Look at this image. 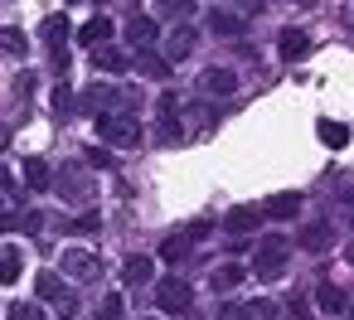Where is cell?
<instances>
[{"mask_svg":"<svg viewBox=\"0 0 354 320\" xmlns=\"http://www.w3.org/2000/svg\"><path fill=\"white\" fill-rule=\"evenodd\" d=\"M296 243H301L306 252H325V247H335V223H306Z\"/></svg>","mask_w":354,"mask_h":320,"instance_id":"7c38bea8","label":"cell"},{"mask_svg":"<svg viewBox=\"0 0 354 320\" xmlns=\"http://www.w3.org/2000/svg\"><path fill=\"white\" fill-rule=\"evenodd\" d=\"M10 320H39V310H30V305H10Z\"/></svg>","mask_w":354,"mask_h":320,"instance_id":"8d00e7d4","label":"cell"},{"mask_svg":"<svg viewBox=\"0 0 354 320\" xmlns=\"http://www.w3.org/2000/svg\"><path fill=\"white\" fill-rule=\"evenodd\" d=\"M257 218H267V209H233L228 214V233H248Z\"/></svg>","mask_w":354,"mask_h":320,"instance_id":"cb8c5ba5","label":"cell"},{"mask_svg":"<svg viewBox=\"0 0 354 320\" xmlns=\"http://www.w3.org/2000/svg\"><path fill=\"white\" fill-rule=\"evenodd\" d=\"M44 44L54 49V68H68V20L64 15L44 20Z\"/></svg>","mask_w":354,"mask_h":320,"instance_id":"52a82bcc","label":"cell"},{"mask_svg":"<svg viewBox=\"0 0 354 320\" xmlns=\"http://www.w3.org/2000/svg\"><path fill=\"white\" fill-rule=\"evenodd\" d=\"M0 276H6V286H10V281L20 276V247H15V243L6 247V267H0Z\"/></svg>","mask_w":354,"mask_h":320,"instance_id":"f546056e","label":"cell"},{"mask_svg":"<svg viewBox=\"0 0 354 320\" xmlns=\"http://www.w3.org/2000/svg\"><path fill=\"white\" fill-rule=\"evenodd\" d=\"M262 6H267V0H233V10H238L243 20H252V15H257Z\"/></svg>","mask_w":354,"mask_h":320,"instance_id":"836d02e7","label":"cell"},{"mask_svg":"<svg viewBox=\"0 0 354 320\" xmlns=\"http://www.w3.org/2000/svg\"><path fill=\"white\" fill-rule=\"evenodd\" d=\"M35 296H39V301H49L59 315H73V310H78V301H73V291L64 286V276H59V272H39V276H35Z\"/></svg>","mask_w":354,"mask_h":320,"instance_id":"3957f363","label":"cell"},{"mask_svg":"<svg viewBox=\"0 0 354 320\" xmlns=\"http://www.w3.org/2000/svg\"><path fill=\"white\" fill-rule=\"evenodd\" d=\"M93 68H97V73H107V78H117V73H127V54H122V49L97 44V49H93Z\"/></svg>","mask_w":354,"mask_h":320,"instance_id":"4fadbf2b","label":"cell"},{"mask_svg":"<svg viewBox=\"0 0 354 320\" xmlns=\"http://www.w3.org/2000/svg\"><path fill=\"white\" fill-rule=\"evenodd\" d=\"M127 39H131V44H151V39H156V20L131 15V20H127Z\"/></svg>","mask_w":354,"mask_h":320,"instance_id":"603a6c76","label":"cell"},{"mask_svg":"<svg viewBox=\"0 0 354 320\" xmlns=\"http://www.w3.org/2000/svg\"><path fill=\"white\" fill-rule=\"evenodd\" d=\"M78 102H83V112H97L102 102H112V88H107V83H97V88H88Z\"/></svg>","mask_w":354,"mask_h":320,"instance_id":"83f0119b","label":"cell"},{"mask_svg":"<svg viewBox=\"0 0 354 320\" xmlns=\"http://www.w3.org/2000/svg\"><path fill=\"white\" fill-rule=\"evenodd\" d=\"M102 228V218H97V209H83L73 223H68V233H97Z\"/></svg>","mask_w":354,"mask_h":320,"instance_id":"f1b7e54d","label":"cell"},{"mask_svg":"<svg viewBox=\"0 0 354 320\" xmlns=\"http://www.w3.org/2000/svg\"><path fill=\"white\" fill-rule=\"evenodd\" d=\"M88 160H93V165H97V170H112V156H107V151H97V146H93V151H88Z\"/></svg>","mask_w":354,"mask_h":320,"instance_id":"d590c367","label":"cell"},{"mask_svg":"<svg viewBox=\"0 0 354 320\" xmlns=\"http://www.w3.org/2000/svg\"><path fill=\"white\" fill-rule=\"evenodd\" d=\"M156 10H160L165 20H189V15H194V0H156Z\"/></svg>","mask_w":354,"mask_h":320,"instance_id":"4316f807","label":"cell"},{"mask_svg":"<svg viewBox=\"0 0 354 320\" xmlns=\"http://www.w3.org/2000/svg\"><path fill=\"white\" fill-rule=\"evenodd\" d=\"M315 136H320L325 146H335V151H339V146H349V126H344V122H330V117L315 126Z\"/></svg>","mask_w":354,"mask_h":320,"instance_id":"7402d4cb","label":"cell"},{"mask_svg":"<svg viewBox=\"0 0 354 320\" xmlns=\"http://www.w3.org/2000/svg\"><path fill=\"white\" fill-rule=\"evenodd\" d=\"M6 54H25V35L20 30H6Z\"/></svg>","mask_w":354,"mask_h":320,"instance_id":"e575fe53","label":"cell"},{"mask_svg":"<svg viewBox=\"0 0 354 320\" xmlns=\"http://www.w3.org/2000/svg\"><path fill=\"white\" fill-rule=\"evenodd\" d=\"M73 102H78V97H73V88H68V83H59V88H54V112H73Z\"/></svg>","mask_w":354,"mask_h":320,"instance_id":"1f68e13d","label":"cell"},{"mask_svg":"<svg viewBox=\"0 0 354 320\" xmlns=\"http://www.w3.org/2000/svg\"><path fill=\"white\" fill-rule=\"evenodd\" d=\"M286 315H291V320H310V301H306L301 291H296V296H286Z\"/></svg>","mask_w":354,"mask_h":320,"instance_id":"4dcf8cb0","label":"cell"},{"mask_svg":"<svg viewBox=\"0 0 354 320\" xmlns=\"http://www.w3.org/2000/svg\"><path fill=\"white\" fill-rule=\"evenodd\" d=\"M349 20H354V15H349Z\"/></svg>","mask_w":354,"mask_h":320,"instance_id":"60d3db41","label":"cell"},{"mask_svg":"<svg viewBox=\"0 0 354 320\" xmlns=\"http://www.w3.org/2000/svg\"><path fill=\"white\" fill-rule=\"evenodd\" d=\"M189 243H194L189 233H185V238H165V243H160V262H185V257H189Z\"/></svg>","mask_w":354,"mask_h":320,"instance_id":"d4e9b609","label":"cell"},{"mask_svg":"<svg viewBox=\"0 0 354 320\" xmlns=\"http://www.w3.org/2000/svg\"><path fill=\"white\" fill-rule=\"evenodd\" d=\"M54 189H59V199H64V204H88V199H93L88 175H83V170H73V165H64V170L54 175Z\"/></svg>","mask_w":354,"mask_h":320,"instance_id":"277c9868","label":"cell"},{"mask_svg":"<svg viewBox=\"0 0 354 320\" xmlns=\"http://www.w3.org/2000/svg\"><path fill=\"white\" fill-rule=\"evenodd\" d=\"M59 267H64V276H73V281H97V276H102L97 257L83 252V247H68V252L59 257Z\"/></svg>","mask_w":354,"mask_h":320,"instance_id":"5b68a950","label":"cell"},{"mask_svg":"<svg viewBox=\"0 0 354 320\" xmlns=\"http://www.w3.org/2000/svg\"><path fill=\"white\" fill-rule=\"evenodd\" d=\"M214 291H233L238 281H243V267H233V262H223V267H214Z\"/></svg>","mask_w":354,"mask_h":320,"instance_id":"484cf974","label":"cell"},{"mask_svg":"<svg viewBox=\"0 0 354 320\" xmlns=\"http://www.w3.org/2000/svg\"><path fill=\"white\" fill-rule=\"evenodd\" d=\"M277 54H281L286 64L306 59V54H310V35H306V30H281V35H277Z\"/></svg>","mask_w":354,"mask_h":320,"instance_id":"30bf717a","label":"cell"},{"mask_svg":"<svg viewBox=\"0 0 354 320\" xmlns=\"http://www.w3.org/2000/svg\"><path fill=\"white\" fill-rule=\"evenodd\" d=\"M315 305H320V310H330V315H344V291H339L335 281H320V291H315Z\"/></svg>","mask_w":354,"mask_h":320,"instance_id":"44dd1931","label":"cell"},{"mask_svg":"<svg viewBox=\"0 0 354 320\" xmlns=\"http://www.w3.org/2000/svg\"><path fill=\"white\" fill-rule=\"evenodd\" d=\"M136 73L165 83V78H170V59H165V54H141V59H136Z\"/></svg>","mask_w":354,"mask_h":320,"instance_id":"e0dca14e","label":"cell"},{"mask_svg":"<svg viewBox=\"0 0 354 320\" xmlns=\"http://www.w3.org/2000/svg\"><path fill=\"white\" fill-rule=\"evenodd\" d=\"M122 281H127V286H146V281H151V257H141V252L127 257V262H122Z\"/></svg>","mask_w":354,"mask_h":320,"instance_id":"ac0fdd59","label":"cell"},{"mask_svg":"<svg viewBox=\"0 0 354 320\" xmlns=\"http://www.w3.org/2000/svg\"><path fill=\"white\" fill-rule=\"evenodd\" d=\"M25 185L39 194V189H54V170L44 160H25Z\"/></svg>","mask_w":354,"mask_h":320,"instance_id":"ffe728a7","label":"cell"},{"mask_svg":"<svg viewBox=\"0 0 354 320\" xmlns=\"http://www.w3.org/2000/svg\"><path fill=\"white\" fill-rule=\"evenodd\" d=\"M107 39H112V20H107V15H93V20L78 30V44H88V49L107 44Z\"/></svg>","mask_w":354,"mask_h":320,"instance_id":"9a60e30c","label":"cell"},{"mask_svg":"<svg viewBox=\"0 0 354 320\" xmlns=\"http://www.w3.org/2000/svg\"><path fill=\"white\" fill-rule=\"evenodd\" d=\"M97 136H102V141H112V146H141V122H136V117L97 112Z\"/></svg>","mask_w":354,"mask_h":320,"instance_id":"7a4b0ae2","label":"cell"},{"mask_svg":"<svg viewBox=\"0 0 354 320\" xmlns=\"http://www.w3.org/2000/svg\"><path fill=\"white\" fill-rule=\"evenodd\" d=\"M204 93H214V97H233V93H238V73L223 68V64L204 68Z\"/></svg>","mask_w":354,"mask_h":320,"instance_id":"8fae6325","label":"cell"},{"mask_svg":"<svg viewBox=\"0 0 354 320\" xmlns=\"http://www.w3.org/2000/svg\"><path fill=\"white\" fill-rule=\"evenodd\" d=\"M156 136L165 141V146H180V117H175V97H160V107H156Z\"/></svg>","mask_w":354,"mask_h":320,"instance_id":"9c48e42d","label":"cell"},{"mask_svg":"<svg viewBox=\"0 0 354 320\" xmlns=\"http://www.w3.org/2000/svg\"><path fill=\"white\" fill-rule=\"evenodd\" d=\"M267 218H277V223H291V218H301V209H306V199L296 194V189H281V194H272L267 204Z\"/></svg>","mask_w":354,"mask_h":320,"instance_id":"ba28073f","label":"cell"},{"mask_svg":"<svg viewBox=\"0 0 354 320\" xmlns=\"http://www.w3.org/2000/svg\"><path fill=\"white\" fill-rule=\"evenodd\" d=\"M146 320H156V315H146Z\"/></svg>","mask_w":354,"mask_h":320,"instance_id":"f35d334b","label":"cell"},{"mask_svg":"<svg viewBox=\"0 0 354 320\" xmlns=\"http://www.w3.org/2000/svg\"><path fill=\"white\" fill-rule=\"evenodd\" d=\"M194 39H199L194 30H175V35L165 39V59H189V54H194Z\"/></svg>","mask_w":354,"mask_h":320,"instance_id":"d6986e66","label":"cell"},{"mask_svg":"<svg viewBox=\"0 0 354 320\" xmlns=\"http://www.w3.org/2000/svg\"><path fill=\"white\" fill-rule=\"evenodd\" d=\"M122 310H127V301H122V296H107L102 310H97V320H122Z\"/></svg>","mask_w":354,"mask_h":320,"instance_id":"d6a6232c","label":"cell"},{"mask_svg":"<svg viewBox=\"0 0 354 320\" xmlns=\"http://www.w3.org/2000/svg\"><path fill=\"white\" fill-rule=\"evenodd\" d=\"M223 320H277V305H272V301H248V305H238V310L223 305Z\"/></svg>","mask_w":354,"mask_h":320,"instance_id":"2e32d148","label":"cell"},{"mask_svg":"<svg viewBox=\"0 0 354 320\" xmlns=\"http://www.w3.org/2000/svg\"><path fill=\"white\" fill-rule=\"evenodd\" d=\"M209 30H214V35H223V39H228V35H243V15H238V10H223V6H214V10H209Z\"/></svg>","mask_w":354,"mask_h":320,"instance_id":"5bb4252c","label":"cell"},{"mask_svg":"<svg viewBox=\"0 0 354 320\" xmlns=\"http://www.w3.org/2000/svg\"><path fill=\"white\" fill-rule=\"evenodd\" d=\"M349 223H354V194H349Z\"/></svg>","mask_w":354,"mask_h":320,"instance_id":"74e56055","label":"cell"},{"mask_svg":"<svg viewBox=\"0 0 354 320\" xmlns=\"http://www.w3.org/2000/svg\"><path fill=\"white\" fill-rule=\"evenodd\" d=\"M349 310H354V301H349Z\"/></svg>","mask_w":354,"mask_h":320,"instance_id":"ab89813d","label":"cell"},{"mask_svg":"<svg viewBox=\"0 0 354 320\" xmlns=\"http://www.w3.org/2000/svg\"><path fill=\"white\" fill-rule=\"evenodd\" d=\"M286 238H262L257 243V257H252V272L262 276V281H277L281 272H286Z\"/></svg>","mask_w":354,"mask_h":320,"instance_id":"6da1fadb","label":"cell"},{"mask_svg":"<svg viewBox=\"0 0 354 320\" xmlns=\"http://www.w3.org/2000/svg\"><path fill=\"white\" fill-rule=\"evenodd\" d=\"M156 305L160 310H189V281H180V276H165V281H156Z\"/></svg>","mask_w":354,"mask_h":320,"instance_id":"8992f818","label":"cell"}]
</instances>
